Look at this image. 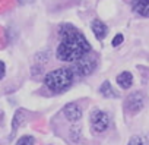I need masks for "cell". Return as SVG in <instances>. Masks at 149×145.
Wrapping results in <instances>:
<instances>
[{"label":"cell","instance_id":"5b68a950","mask_svg":"<svg viewBox=\"0 0 149 145\" xmlns=\"http://www.w3.org/2000/svg\"><path fill=\"white\" fill-rule=\"evenodd\" d=\"M145 106V95L139 91L136 92H132L127 98H126V103H124V109L130 113V114H136L139 113Z\"/></svg>","mask_w":149,"mask_h":145},{"label":"cell","instance_id":"6da1fadb","mask_svg":"<svg viewBox=\"0 0 149 145\" xmlns=\"http://www.w3.org/2000/svg\"><path fill=\"white\" fill-rule=\"evenodd\" d=\"M60 44L57 47L56 56L61 62L76 63L82 57L91 53V44L85 35L73 25H63L58 29Z\"/></svg>","mask_w":149,"mask_h":145},{"label":"cell","instance_id":"3957f363","mask_svg":"<svg viewBox=\"0 0 149 145\" xmlns=\"http://www.w3.org/2000/svg\"><path fill=\"white\" fill-rule=\"evenodd\" d=\"M97 66H98L97 57L89 53L74 63V66H72V70H73L74 76H88L97 69Z\"/></svg>","mask_w":149,"mask_h":145},{"label":"cell","instance_id":"4fadbf2b","mask_svg":"<svg viewBox=\"0 0 149 145\" xmlns=\"http://www.w3.org/2000/svg\"><path fill=\"white\" fill-rule=\"evenodd\" d=\"M123 40H124L123 35H121V34H117V35L113 38V47H118V46L123 43Z\"/></svg>","mask_w":149,"mask_h":145},{"label":"cell","instance_id":"ba28073f","mask_svg":"<svg viewBox=\"0 0 149 145\" xmlns=\"http://www.w3.org/2000/svg\"><path fill=\"white\" fill-rule=\"evenodd\" d=\"M132 6L136 13L149 18V0H132Z\"/></svg>","mask_w":149,"mask_h":145},{"label":"cell","instance_id":"52a82bcc","mask_svg":"<svg viewBox=\"0 0 149 145\" xmlns=\"http://www.w3.org/2000/svg\"><path fill=\"white\" fill-rule=\"evenodd\" d=\"M91 28H92V32L97 37V40H100V41H102L108 34V27L100 19H94L91 24Z\"/></svg>","mask_w":149,"mask_h":145},{"label":"cell","instance_id":"9a60e30c","mask_svg":"<svg viewBox=\"0 0 149 145\" xmlns=\"http://www.w3.org/2000/svg\"><path fill=\"white\" fill-rule=\"evenodd\" d=\"M21 3H25V2H32V0H19Z\"/></svg>","mask_w":149,"mask_h":145},{"label":"cell","instance_id":"7a4b0ae2","mask_svg":"<svg viewBox=\"0 0 149 145\" xmlns=\"http://www.w3.org/2000/svg\"><path fill=\"white\" fill-rule=\"evenodd\" d=\"M73 79L74 74L72 67H60L48 72L44 76V84L53 92H63L73 84Z\"/></svg>","mask_w":149,"mask_h":145},{"label":"cell","instance_id":"277c9868","mask_svg":"<svg viewBox=\"0 0 149 145\" xmlns=\"http://www.w3.org/2000/svg\"><path fill=\"white\" fill-rule=\"evenodd\" d=\"M110 125H111V119H110L108 113H105L102 110H94L91 113V126L95 133L105 132L110 127Z\"/></svg>","mask_w":149,"mask_h":145},{"label":"cell","instance_id":"8fae6325","mask_svg":"<svg viewBox=\"0 0 149 145\" xmlns=\"http://www.w3.org/2000/svg\"><path fill=\"white\" fill-rule=\"evenodd\" d=\"M127 145H149V144H148V139L143 135H134V136L130 138Z\"/></svg>","mask_w":149,"mask_h":145},{"label":"cell","instance_id":"9c48e42d","mask_svg":"<svg viewBox=\"0 0 149 145\" xmlns=\"http://www.w3.org/2000/svg\"><path fill=\"white\" fill-rule=\"evenodd\" d=\"M116 81H117V84H118L120 88L129 90V88L133 85V75L130 74V72L124 70V72H121V74L117 75V79H116Z\"/></svg>","mask_w":149,"mask_h":145},{"label":"cell","instance_id":"30bf717a","mask_svg":"<svg viewBox=\"0 0 149 145\" xmlns=\"http://www.w3.org/2000/svg\"><path fill=\"white\" fill-rule=\"evenodd\" d=\"M100 94L105 98H118V92L114 91V88L111 87V84L108 81L102 82V85L100 87Z\"/></svg>","mask_w":149,"mask_h":145},{"label":"cell","instance_id":"5bb4252c","mask_svg":"<svg viewBox=\"0 0 149 145\" xmlns=\"http://www.w3.org/2000/svg\"><path fill=\"white\" fill-rule=\"evenodd\" d=\"M5 74H6V66L3 62H0V79L5 78Z\"/></svg>","mask_w":149,"mask_h":145},{"label":"cell","instance_id":"7c38bea8","mask_svg":"<svg viewBox=\"0 0 149 145\" xmlns=\"http://www.w3.org/2000/svg\"><path fill=\"white\" fill-rule=\"evenodd\" d=\"M34 144H35V139L29 135H25V136L19 138L18 142H16V145H34Z\"/></svg>","mask_w":149,"mask_h":145},{"label":"cell","instance_id":"8992f818","mask_svg":"<svg viewBox=\"0 0 149 145\" xmlns=\"http://www.w3.org/2000/svg\"><path fill=\"white\" fill-rule=\"evenodd\" d=\"M63 114L66 116L67 120H70V122L74 123V122H78V120L82 117V109H81L79 104H76V103H70V104L64 106Z\"/></svg>","mask_w":149,"mask_h":145}]
</instances>
